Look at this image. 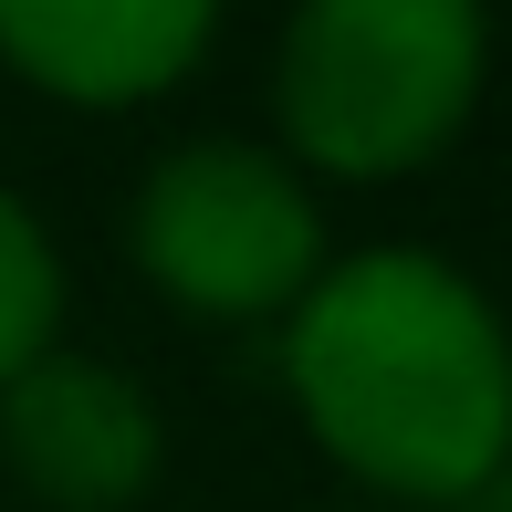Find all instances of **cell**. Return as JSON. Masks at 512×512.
I'll return each instance as SVG.
<instances>
[{
  "label": "cell",
  "mask_w": 512,
  "mask_h": 512,
  "mask_svg": "<svg viewBox=\"0 0 512 512\" xmlns=\"http://www.w3.org/2000/svg\"><path fill=\"white\" fill-rule=\"evenodd\" d=\"M220 0H0V53L63 105H147L199 63Z\"/></svg>",
  "instance_id": "5b68a950"
},
{
  "label": "cell",
  "mask_w": 512,
  "mask_h": 512,
  "mask_svg": "<svg viewBox=\"0 0 512 512\" xmlns=\"http://www.w3.org/2000/svg\"><path fill=\"white\" fill-rule=\"evenodd\" d=\"M53 314H63V262L42 241V220L0 189V387L32 356H53Z\"/></svg>",
  "instance_id": "8992f818"
},
{
  "label": "cell",
  "mask_w": 512,
  "mask_h": 512,
  "mask_svg": "<svg viewBox=\"0 0 512 512\" xmlns=\"http://www.w3.org/2000/svg\"><path fill=\"white\" fill-rule=\"evenodd\" d=\"M481 0H304L283 32V136L335 178H408L481 95Z\"/></svg>",
  "instance_id": "7a4b0ae2"
},
{
  "label": "cell",
  "mask_w": 512,
  "mask_h": 512,
  "mask_svg": "<svg viewBox=\"0 0 512 512\" xmlns=\"http://www.w3.org/2000/svg\"><path fill=\"white\" fill-rule=\"evenodd\" d=\"M0 450L53 512H126L157 481V408L136 377L95 356H32L0 387Z\"/></svg>",
  "instance_id": "277c9868"
},
{
  "label": "cell",
  "mask_w": 512,
  "mask_h": 512,
  "mask_svg": "<svg viewBox=\"0 0 512 512\" xmlns=\"http://www.w3.org/2000/svg\"><path fill=\"white\" fill-rule=\"evenodd\" d=\"M450 512H512V460H502V471H492V481H471V492H460Z\"/></svg>",
  "instance_id": "52a82bcc"
},
{
  "label": "cell",
  "mask_w": 512,
  "mask_h": 512,
  "mask_svg": "<svg viewBox=\"0 0 512 512\" xmlns=\"http://www.w3.org/2000/svg\"><path fill=\"white\" fill-rule=\"evenodd\" d=\"M283 377L304 429L398 502H460L512 460V335L429 251L324 272L283 324Z\"/></svg>",
  "instance_id": "6da1fadb"
},
{
  "label": "cell",
  "mask_w": 512,
  "mask_h": 512,
  "mask_svg": "<svg viewBox=\"0 0 512 512\" xmlns=\"http://www.w3.org/2000/svg\"><path fill=\"white\" fill-rule=\"evenodd\" d=\"M324 220L283 178V157L241 147V136H199V147L157 157L136 189V262L157 293L189 314H283L314 293Z\"/></svg>",
  "instance_id": "3957f363"
}]
</instances>
